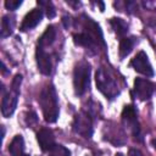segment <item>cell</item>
Segmentation results:
<instances>
[{
	"label": "cell",
	"instance_id": "1",
	"mask_svg": "<svg viewBox=\"0 0 156 156\" xmlns=\"http://www.w3.org/2000/svg\"><path fill=\"white\" fill-rule=\"evenodd\" d=\"M39 104L41 106L43 116L44 119L49 123L56 122L60 110H58V101H57V95L54 85H46L40 95H39Z\"/></svg>",
	"mask_w": 156,
	"mask_h": 156
},
{
	"label": "cell",
	"instance_id": "2",
	"mask_svg": "<svg viewBox=\"0 0 156 156\" xmlns=\"http://www.w3.org/2000/svg\"><path fill=\"white\" fill-rule=\"evenodd\" d=\"M95 82H96V87L98 89L110 100L115 99L118 94V87L116 83V79L111 76V73L108 71H106L104 67L98 68L96 73H95Z\"/></svg>",
	"mask_w": 156,
	"mask_h": 156
},
{
	"label": "cell",
	"instance_id": "3",
	"mask_svg": "<svg viewBox=\"0 0 156 156\" xmlns=\"http://www.w3.org/2000/svg\"><path fill=\"white\" fill-rule=\"evenodd\" d=\"M90 85V65L87 61H80L73 71V87L77 95H83Z\"/></svg>",
	"mask_w": 156,
	"mask_h": 156
},
{
	"label": "cell",
	"instance_id": "4",
	"mask_svg": "<svg viewBox=\"0 0 156 156\" xmlns=\"http://www.w3.org/2000/svg\"><path fill=\"white\" fill-rule=\"evenodd\" d=\"M73 130L84 136V138H90L93 135V122H91V118L89 116V113L84 112V111H80L79 113L76 115L74 119H73Z\"/></svg>",
	"mask_w": 156,
	"mask_h": 156
},
{
	"label": "cell",
	"instance_id": "5",
	"mask_svg": "<svg viewBox=\"0 0 156 156\" xmlns=\"http://www.w3.org/2000/svg\"><path fill=\"white\" fill-rule=\"evenodd\" d=\"M130 66L134 68V71H136L140 74H144L146 77H152L154 76V69L152 66L149 61L147 55L144 51H139L130 61Z\"/></svg>",
	"mask_w": 156,
	"mask_h": 156
},
{
	"label": "cell",
	"instance_id": "6",
	"mask_svg": "<svg viewBox=\"0 0 156 156\" xmlns=\"http://www.w3.org/2000/svg\"><path fill=\"white\" fill-rule=\"evenodd\" d=\"M155 84L145 78H136L134 80V94L140 100H147L152 96Z\"/></svg>",
	"mask_w": 156,
	"mask_h": 156
},
{
	"label": "cell",
	"instance_id": "7",
	"mask_svg": "<svg viewBox=\"0 0 156 156\" xmlns=\"http://www.w3.org/2000/svg\"><path fill=\"white\" fill-rule=\"evenodd\" d=\"M122 121L124 124L129 127L134 136H140V128L138 124V118H136V110L133 105H127L124 106L122 111Z\"/></svg>",
	"mask_w": 156,
	"mask_h": 156
},
{
	"label": "cell",
	"instance_id": "8",
	"mask_svg": "<svg viewBox=\"0 0 156 156\" xmlns=\"http://www.w3.org/2000/svg\"><path fill=\"white\" fill-rule=\"evenodd\" d=\"M35 60H37V66L38 69L41 74L44 76H49L51 74V69H52V63H51V57L50 55L40 46H37V51H35Z\"/></svg>",
	"mask_w": 156,
	"mask_h": 156
},
{
	"label": "cell",
	"instance_id": "9",
	"mask_svg": "<svg viewBox=\"0 0 156 156\" xmlns=\"http://www.w3.org/2000/svg\"><path fill=\"white\" fill-rule=\"evenodd\" d=\"M18 95L20 93H16L13 90L6 93L2 95V101H1V113L4 117H10L17 106V101H18Z\"/></svg>",
	"mask_w": 156,
	"mask_h": 156
},
{
	"label": "cell",
	"instance_id": "10",
	"mask_svg": "<svg viewBox=\"0 0 156 156\" xmlns=\"http://www.w3.org/2000/svg\"><path fill=\"white\" fill-rule=\"evenodd\" d=\"M43 16H44V13H43V10H41V9H33L32 11H29V12L24 16L20 29H21L22 32H26V30H29V29L37 27V26L41 22Z\"/></svg>",
	"mask_w": 156,
	"mask_h": 156
},
{
	"label": "cell",
	"instance_id": "11",
	"mask_svg": "<svg viewBox=\"0 0 156 156\" xmlns=\"http://www.w3.org/2000/svg\"><path fill=\"white\" fill-rule=\"evenodd\" d=\"M37 140L39 143V146L43 151H51L54 149L55 144V136L50 129L43 128L37 133Z\"/></svg>",
	"mask_w": 156,
	"mask_h": 156
},
{
	"label": "cell",
	"instance_id": "12",
	"mask_svg": "<svg viewBox=\"0 0 156 156\" xmlns=\"http://www.w3.org/2000/svg\"><path fill=\"white\" fill-rule=\"evenodd\" d=\"M73 41H74L76 45L84 46V48H87V49H91V50H94L96 46L100 45V44H99V43H98L90 34H88L87 32L74 34V35H73Z\"/></svg>",
	"mask_w": 156,
	"mask_h": 156
},
{
	"label": "cell",
	"instance_id": "13",
	"mask_svg": "<svg viewBox=\"0 0 156 156\" xmlns=\"http://www.w3.org/2000/svg\"><path fill=\"white\" fill-rule=\"evenodd\" d=\"M55 39H56V30H55V28L52 26H49L45 29V32L41 34V37L39 38L38 46H40L43 49L44 48H48V46H50L55 41Z\"/></svg>",
	"mask_w": 156,
	"mask_h": 156
},
{
	"label": "cell",
	"instance_id": "14",
	"mask_svg": "<svg viewBox=\"0 0 156 156\" xmlns=\"http://www.w3.org/2000/svg\"><path fill=\"white\" fill-rule=\"evenodd\" d=\"M24 151V140L22 135H16L9 146V152L11 156H22Z\"/></svg>",
	"mask_w": 156,
	"mask_h": 156
},
{
	"label": "cell",
	"instance_id": "15",
	"mask_svg": "<svg viewBox=\"0 0 156 156\" xmlns=\"http://www.w3.org/2000/svg\"><path fill=\"white\" fill-rule=\"evenodd\" d=\"M13 27H15V20H13V17L4 16L2 20H1V29H0V35H1V38L9 37V35L12 33Z\"/></svg>",
	"mask_w": 156,
	"mask_h": 156
},
{
	"label": "cell",
	"instance_id": "16",
	"mask_svg": "<svg viewBox=\"0 0 156 156\" xmlns=\"http://www.w3.org/2000/svg\"><path fill=\"white\" fill-rule=\"evenodd\" d=\"M110 24L112 27V29L115 30V33L119 37L124 35L127 32H128V24L122 20V18H117V17H113L110 20Z\"/></svg>",
	"mask_w": 156,
	"mask_h": 156
},
{
	"label": "cell",
	"instance_id": "17",
	"mask_svg": "<svg viewBox=\"0 0 156 156\" xmlns=\"http://www.w3.org/2000/svg\"><path fill=\"white\" fill-rule=\"evenodd\" d=\"M134 38H122L119 41V57L124 58L130 54L134 46Z\"/></svg>",
	"mask_w": 156,
	"mask_h": 156
},
{
	"label": "cell",
	"instance_id": "18",
	"mask_svg": "<svg viewBox=\"0 0 156 156\" xmlns=\"http://www.w3.org/2000/svg\"><path fill=\"white\" fill-rule=\"evenodd\" d=\"M51 156H71V152L65 146L56 144L54 146V149L51 150Z\"/></svg>",
	"mask_w": 156,
	"mask_h": 156
},
{
	"label": "cell",
	"instance_id": "19",
	"mask_svg": "<svg viewBox=\"0 0 156 156\" xmlns=\"http://www.w3.org/2000/svg\"><path fill=\"white\" fill-rule=\"evenodd\" d=\"M38 5H41V6H45L46 7V15L49 18H52L55 16V9L52 6V4L50 1H38Z\"/></svg>",
	"mask_w": 156,
	"mask_h": 156
},
{
	"label": "cell",
	"instance_id": "20",
	"mask_svg": "<svg viewBox=\"0 0 156 156\" xmlns=\"http://www.w3.org/2000/svg\"><path fill=\"white\" fill-rule=\"evenodd\" d=\"M22 5V0H6L5 1V7L10 11H15Z\"/></svg>",
	"mask_w": 156,
	"mask_h": 156
},
{
	"label": "cell",
	"instance_id": "21",
	"mask_svg": "<svg viewBox=\"0 0 156 156\" xmlns=\"http://www.w3.org/2000/svg\"><path fill=\"white\" fill-rule=\"evenodd\" d=\"M21 82H22V76H21V74H16L15 78L12 79L11 90H13V91H16V93H20V85H21Z\"/></svg>",
	"mask_w": 156,
	"mask_h": 156
},
{
	"label": "cell",
	"instance_id": "22",
	"mask_svg": "<svg viewBox=\"0 0 156 156\" xmlns=\"http://www.w3.org/2000/svg\"><path fill=\"white\" fill-rule=\"evenodd\" d=\"M27 123H29L30 124V119H33L34 122H37L38 121V118H37V113L35 112H33V111H30V112H28L27 113Z\"/></svg>",
	"mask_w": 156,
	"mask_h": 156
},
{
	"label": "cell",
	"instance_id": "23",
	"mask_svg": "<svg viewBox=\"0 0 156 156\" xmlns=\"http://www.w3.org/2000/svg\"><path fill=\"white\" fill-rule=\"evenodd\" d=\"M128 156H144V155H143V152H141L140 150H138V149H130Z\"/></svg>",
	"mask_w": 156,
	"mask_h": 156
},
{
	"label": "cell",
	"instance_id": "24",
	"mask_svg": "<svg viewBox=\"0 0 156 156\" xmlns=\"http://www.w3.org/2000/svg\"><path fill=\"white\" fill-rule=\"evenodd\" d=\"M62 22H63V24H65V27H66V28H68V27H69V23H71L69 17L65 16V17H63V20H62Z\"/></svg>",
	"mask_w": 156,
	"mask_h": 156
},
{
	"label": "cell",
	"instance_id": "25",
	"mask_svg": "<svg viewBox=\"0 0 156 156\" xmlns=\"http://www.w3.org/2000/svg\"><path fill=\"white\" fill-rule=\"evenodd\" d=\"M1 71H2V73H6V67H5L4 62H1Z\"/></svg>",
	"mask_w": 156,
	"mask_h": 156
},
{
	"label": "cell",
	"instance_id": "26",
	"mask_svg": "<svg viewBox=\"0 0 156 156\" xmlns=\"http://www.w3.org/2000/svg\"><path fill=\"white\" fill-rule=\"evenodd\" d=\"M116 156H123L122 154H116Z\"/></svg>",
	"mask_w": 156,
	"mask_h": 156
},
{
	"label": "cell",
	"instance_id": "27",
	"mask_svg": "<svg viewBox=\"0 0 156 156\" xmlns=\"http://www.w3.org/2000/svg\"><path fill=\"white\" fill-rule=\"evenodd\" d=\"M22 156H29V155H27V154H23V155H22Z\"/></svg>",
	"mask_w": 156,
	"mask_h": 156
}]
</instances>
